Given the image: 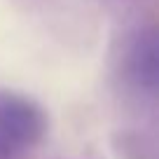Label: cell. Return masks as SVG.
Wrapping results in <instances>:
<instances>
[{"mask_svg":"<svg viewBox=\"0 0 159 159\" xmlns=\"http://www.w3.org/2000/svg\"><path fill=\"white\" fill-rule=\"evenodd\" d=\"M49 117L35 98L14 89H0V140L12 150L33 148L45 138Z\"/></svg>","mask_w":159,"mask_h":159,"instance_id":"1","label":"cell"},{"mask_svg":"<svg viewBox=\"0 0 159 159\" xmlns=\"http://www.w3.org/2000/svg\"><path fill=\"white\" fill-rule=\"evenodd\" d=\"M126 75L140 87L154 89L157 82V45L152 33H140L126 52Z\"/></svg>","mask_w":159,"mask_h":159,"instance_id":"2","label":"cell"},{"mask_svg":"<svg viewBox=\"0 0 159 159\" xmlns=\"http://www.w3.org/2000/svg\"><path fill=\"white\" fill-rule=\"evenodd\" d=\"M12 152H14V150H12L5 140H0V159H12Z\"/></svg>","mask_w":159,"mask_h":159,"instance_id":"3","label":"cell"}]
</instances>
